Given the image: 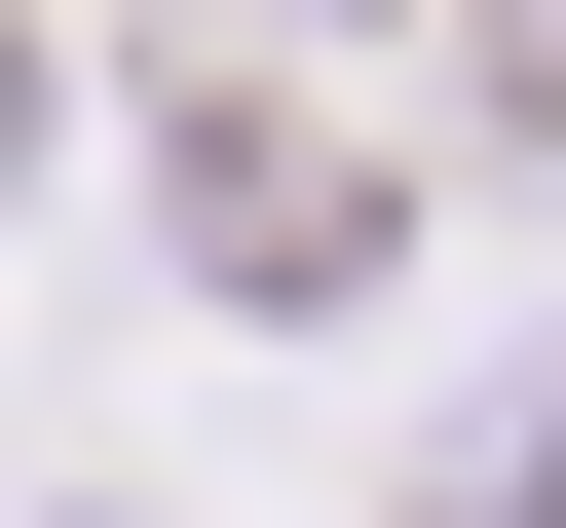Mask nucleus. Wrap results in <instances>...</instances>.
Listing matches in <instances>:
<instances>
[{
  "label": "nucleus",
  "mask_w": 566,
  "mask_h": 528,
  "mask_svg": "<svg viewBox=\"0 0 566 528\" xmlns=\"http://www.w3.org/2000/svg\"><path fill=\"white\" fill-rule=\"evenodd\" d=\"M189 264H227V303H340V264H378V151L264 114V76H189Z\"/></svg>",
  "instance_id": "obj_1"
}]
</instances>
